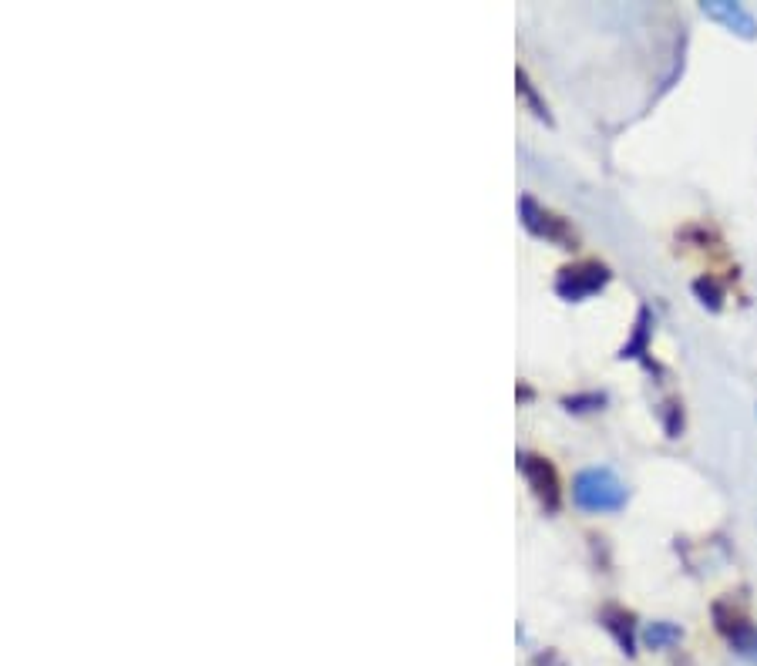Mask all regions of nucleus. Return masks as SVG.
<instances>
[{"instance_id":"423d86ee","label":"nucleus","mask_w":757,"mask_h":666,"mask_svg":"<svg viewBox=\"0 0 757 666\" xmlns=\"http://www.w3.org/2000/svg\"><path fill=\"white\" fill-rule=\"evenodd\" d=\"M603 623H606V629L609 633L616 636V643L623 646V653H636L633 646H636V626H633V613H626V609H616V606H609L606 613H603Z\"/></svg>"},{"instance_id":"20e7f679","label":"nucleus","mask_w":757,"mask_h":666,"mask_svg":"<svg viewBox=\"0 0 757 666\" xmlns=\"http://www.w3.org/2000/svg\"><path fill=\"white\" fill-rule=\"evenodd\" d=\"M519 468H522L525 481L532 485L535 498H539L546 508H559V475H556V468L549 465V458L519 455Z\"/></svg>"},{"instance_id":"6e6552de","label":"nucleus","mask_w":757,"mask_h":666,"mask_svg":"<svg viewBox=\"0 0 757 666\" xmlns=\"http://www.w3.org/2000/svg\"><path fill=\"white\" fill-rule=\"evenodd\" d=\"M694 293L700 296V303H710V310H717L720 307V300H724V290L717 286V280L714 276H700V280L694 283Z\"/></svg>"},{"instance_id":"39448f33","label":"nucleus","mask_w":757,"mask_h":666,"mask_svg":"<svg viewBox=\"0 0 757 666\" xmlns=\"http://www.w3.org/2000/svg\"><path fill=\"white\" fill-rule=\"evenodd\" d=\"M704 14L714 17L717 24H724L727 31L747 37V41H751V37H757V21H754V14L747 11V7H741V4H727V0H710V4H704Z\"/></svg>"},{"instance_id":"0eeeda50","label":"nucleus","mask_w":757,"mask_h":666,"mask_svg":"<svg viewBox=\"0 0 757 666\" xmlns=\"http://www.w3.org/2000/svg\"><path fill=\"white\" fill-rule=\"evenodd\" d=\"M680 626L673 623H650L643 629V643L650 646V650H667V646L680 643Z\"/></svg>"},{"instance_id":"7ed1b4c3","label":"nucleus","mask_w":757,"mask_h":666,"mask_svg":"<svg viewBox=\"0 0 757 666\" xmlns=\"http://www.w3.org/2000/svg\"><path fill=\"white\" fill-rule=\"evenodd\" d=\"M519 212H522V226L529 229L532 236L549 239V243H559L562 249H569L572 243H576V236L569 233L566 222H562L559 216H552L549 209H542L532 196L519 199Z\"/></svg>"},{"instance_id":"f257e3e1","label":"nucleus","mask_w":757,"mask_h":666,"mask_svg":"<svg viewBox=\"0 0 757 666\" xmlns=\"http://www.w3.org/2000/svg\"><path fill=\"white\" fill-rule=\"evenodd\" d=\"M572 502L583 512H620L626 505V485L613 468H586L572 478Z\"/></svg>"},{"instance_id":"1a4fd4ad","label":"nucleus","mask_w":757,"mask_h":666,"mask_svg":"<svg viewBox=\"0 0 757 666\" xmlns=\"http://www.w3.org/2000/svg\"><path fill=\"white\" fill-rule=\"evenodd\" d=\"M515 81H519V95H522L525 101H529V108H532V111H535V115H539V118H546V122H549V108L542 105V101H539V95H535V91H532L529 78H525V71H519V74H515Z\"/></svg>"},{"instance_id":"f03ea898","label":"nucleus","mask_w":757,"mask_h":666,"mask_svg":"<svg viewBox=\"0 0 757 666\" xmlns=\"http://www.w3.org/2000/svg\"><path fill=\"white\" fill-rule=\"evenodd\" d=\"M609 283V270L603 263H596V259H586V263H576V266H566V270H559L556 276V293L562 300L569 303H579L586 300V296H593L596 290H603Z\"/></svg>"}]
</instances>
